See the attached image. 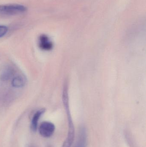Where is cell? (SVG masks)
I'll return each instance as SVG.
<instances>
[{
  "label": "cell",
  "instance_id": "cell-1",
  "mask_svg": "<svg viewBox=\"0 0 146 147\" xmlns=\"http://www.w3.org/2000/svg\"><path fill=\"white\" fill-rule=\"evenodd\" d=\"M63 103L66 109V113L68 121V133L67 139L64 142L62 147H71L74 141L75 137V128L72 117L70 115V111L69 107L68 97L63 98Z\"/></svg>",
  "mask_w": 146,
  "mask_h": 147
},
{
  "label": "cell",
  "instance_id": "cell-2",
  "mask_svg": "<svg viewBox=\"0 0 146 147\" xmlns=\"http://www.w3.org/2000/svg\"><path fill=\"white\" fill-rule=\"evenodd\" d=\"M27 8L19 4L0 5V16H12L25 13Z\"/></svg>",
  "mask_w": 146,
  "mask_h": 147
},
{
  "label": "cell",
  "instance_id": "cell-3",
  "mask_svg": "<svg viewBox=\"0 0 146 147\" xmlns=\"http://www.w3.org/2000/svg\"><path fill=\"white\" fill-rule=\"evenodd\" d=\"M55 129V127L52 123L49 121H44L39 125L38 130L41 136L44 138L51 137Z\"/></svg>",
  "mask_w": 146,
  "mask_h": 147
},
{
  "label": "cell",
  "instance_id": "cell-4",
  "mask_svg": "<svg viewBox=\"0 0 146 147\" xmlns=\"http://www.w3.org/2000/svg\"><path fill=\"white\" fill-rule=\"evenodd\" d=\"M38 45L39 48L43 51H50L53 47V43L45 34H42L39 36Z\"/></svg>",
  "mask_w": 146,
  "mask_h": 147
},
{
  "label": "cell",
  "instance_id": "cell-5",
  "mask_svg": "<svg viewBox=\"0 0 146 147\" xmlns=\"http://www.w3.org/2000/svg\"><path fill=\"white\" fill-rule=\"evenodd\" d=\"M45 109H40L37 111L33 116L31 123V130L33 132H36L37 129L38 123L42 115L45 112Z\"/></svg>",
  "mask_w": 146,
  "mask_h": 147
},
{
  "label": "cell",
  "instance_id": "cell-6",
  "mask_svg": "<svg viewBox=\"0 0 146 147\" xmlns=\"http://www.w3.org/2000/svg\"><path fill=\"white\" fill-rule=\"evenodd\" d=\"M86 131L84 128H82L80 130L79 138L74 147H86Z\"/></svg>",
  "mask_w": 146,
  "mask_h": 147
},
{
  "label": "cell",
  "instance_id": "cell-7",
  "mask_svg": "<svg viewBox=\"0 0 146 147\" xmlns=\"http://www.w3.org/2000/svg\"><path fill=\"white\" fill-rule=\"evenodd\" d=\"M27 83V79L24 75H19L13 79L12 85L15 88H21L25 85Z\"/></svg>",
  "mask_w": 146,
  "mask_h": 147
},
{
  "label": "cell",
  "instance_id": "cell-8",
  "mask_svg": "<svg viewBox=\"0 0 146 147\" xmlns=\"http://www.w3.org/2000/svg\"><path fill=\"white\" fill-rule=\"evenodd\" d=\"M14 73L13 69L8 67L4 70L1 76V79L2 81H6L8 80L13 76Z\"/></svg>",
  "mask_w": 146,
  "mask_h": 147
},
{
  "label": "cell",
  "instance_id": "cell-9",
  "mask_svg": "<svg viewBox=\"0 0 146 147\" xmlns=\"http://www.w3.org/2000/svg\"><path fill=\"white\" fill-rule=\"evenodd\" d=\"M8 28L6 26H0V38L4 36L7 32Z\"/></svg>",
  "mask_w": 146,
  "mask_h": 147
}]
</instances>
